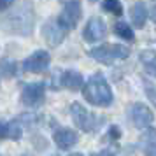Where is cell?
Returning a JSON list of instances; mask_svg holds the SVG:
<instances>
[{"label":"cell","instance_id":"obj_1","mask_svg":"<svg viewBox=\"0 0 156 156\" xmlns=\"http://www.w3.org/2000/svg\"><path fill=\"white\" fill-rule=\"evenodd\" d=\"M84 98L91 105L98 107H109L112 104V91L107 84L105 77L102 74H93L84 84Z\"/></svg>","mask_w":156,"mask_h":156},{"label":"cell","instance_id":"obj_2","mask_svg":"<svg viewBox=\"0 0 156 156\" xmlns=\"http://www.w3.org/2000/svg\"><path fill=\"white\" fill-rule=\"evenodd\" d=\"M5 27L12 34H20V35H30L32 34V28H34V11H32L30 2H23L21 7L16 9L12 14L7 16Z\"/></svg>","mask_w":156,"mask_h":156},{"label":"cell","instance_id":"obj_3","mask_svg":"<svg viewBox=\"0 0 156 156\" xmlns=\"http://www.w3.org/2000/svg\"><path fill=\"white\" fill-rule=\"evenodd\" d=\"M90 56L104 65H112L114 62H119L130 56V49L121 44H104L97 46L90 51Z\"/></svg>","mask_w":156,"mask_h":156},{"label":"cell","instance_id":"obj_4","mask_svg":"<svg viewBox=\"0 0 156 156\" xmlns=\"http://www.w3.org/2000/svg\"><path fill=\"white\" fill-rule=\"evenodd\" d=\"M70 114H72V119L76 123V126L81 128L83 132H93L97 125H98L100 121L95 118V114L90 112L88 109H86L83 104H79V102H74L70 105Z\"/></svg>","mask_w":156,"mask_h":156},{"label":"cell","instance_id":"obj_5","mask_svg":"<svg viewBox=\"0 0 156 156\" xmlns=\"http://www.w3.org/2000/svg\"><path fill=\"white\" fill-rule=\"evenodd\" d=\"M42 35L46 39V42L53 46V48H56L60 44L63 42L65 35H67V28H65L63 25L60 23V20H48V21L42 25Z\"/></svg>","mask_w":156,"mask_h":156},{"label":"cell","instance_id":"obj_6","mask_svg":"<svg viewBox=\"0 0 156 156\" xmlns=\"http://www.w3.org/2000/svg\"><path fill=\"white\" fill-rule=\"evenodd\" d=\"M81 12H83V11H81L79 0H69V2L65 4L62 14L58 16V20H60V23H62L67 30L76 28L79 20H81Z\"/></svg>","mask_w":156,"mask_h":156},{"label":"cell","instance_id":"obj_7","mask_svg":"<svg viewBox=\"0 0 156 156\" xmlns=\"http://www.w3.org/2000/svg\"><path fill=\"white\" fill-rule=\"evenodd\" d=\"M44 91H46V86L42 83H30V84L23 86L21 91V104L28 107H37L42 104L44 100Z\"/></svg>","mask_w":156,"mask_h":156},{"label":"cell","instance_id":"obj_8","mask_svg":"<svg viewBox=\"0 0 156 156\" xmlns=\"http://www.w3.org/2000/svg\"><path fill=\"white\" fill-rule=\"evenodd\" d=\"M49 62H51L49 53L44 49H39L23 62V70L32 72V74H39V72H44L49 67Z\"/></svg>","mask_w":156,"mask_h":156},{"label":"cell","instance_id":"obj_9","mask_svg":"<svg viewBox=\"0 0 156 156\" xmlns=\"http://www.w3.org/2000/svg\"><path fill=\"white\" fill-rule=\"evenodd\" d=\"M107 35V27L102 18H91L90 21L86 23L84 32H83V37H84L86 42H98L104 37Z\"/></svg>","mask_w":156,"mask_h":156},{"label":"cell","instance_id":"obj_10","mask_svg":"<svg viewBox=\"0 0 156 156\" xmlns=\"http://www.w3.org/2000/svg\"><path fill=\"white\" fill-rule=\"evenodd\" d=\"M130 118H132V123H133L137 128L151 126V123L154 119L153 111H151L147 105H144V104H133L132 109H130Z\"/></svg>","mask_w":156,"mask_h":156},{"label":"cell","instance_id":"obj_11","mask_svg":"<svg viewBox=\"0 0 156 156\" xmlns=\"http://www.w3.org/2000/svg\"><path fill=\"white\" fill-rule=\"evenodd\" d=\"M77 139H79L77 133H76L74 130H70V128H60V130H56V132L53 133L55 144H56L60 149H63V151L74 147V146L77 144Z\"/></svg>","mask_w":156,"mask_h":156},{"label":"cell","instance_id":"obj_12","mask_svg":"<svg viewBox=\"0 0 156 156\" xmlns=\"http://www.w3.org/2000/svg\"><path fill=\"white\" fill-rule=\"evenodd\" d=\"M83 76L76 70H67L60 76V86H63L67 90H72V91H77L79 88H83Z\"/></svg>","mask_w":156,"mask_h":156},{"label":"cell","instance_id":"obj_13","mask_svg":"<svg viewBox=\"0 0 156 156\" xmlns=\"http://www.w3.org/2000/svg\"><path fill=\"white\" fill-rule=\"evenodd\" d=\"M130 16H132V23H133L135 28H142L146 25V20H147V7L144 2H137L133 4V7L130 11Z\"/></svg>","mask_w":156,"mask_h":156},{"label":"cell","instance_id":"obj_14","mask_svg":"<svg viewBox=\"0 0 156 156\" xmlns=\"http://www.w3.org/2000/svg\"><path fill=\"white\" fill-rule=\"evenodd\" d=\"M140 62H142V65L146 67V70H147L151 76L156 77V53H153V51H142Z\"/></svg>","mask_w":156,"mask_h":156},{"label":"cell","instance_id":"obj_15","mask_svg":"<svg viewBox=\"0 0 156 156\" xmlns=\"http://www.w3.org/2000/svg\"><path fill=\"white\" fill-rule=\"evenodd\" d=\"M114 30H116V34H118L121 39H125V41H133V32L130 28V25H126L125 21H118L116 27H114Z\"/></svg>","mask_w":156,"mask_h":156},{"label":"cell","instance_id":"obj_16","mask_svg":"<svg viewBox=\"0 0 156 156\" xmlns=\"http://www.w3.org/2000/svg\"><path fill=\"white\" fill-rule=\"evenodd\" d=\"M23 135V130H21V121H12V123H9L7 125V137L9 139H14V140H18V139H21Z\"/></svg>","mask_w":156,"mask_h":156},{"label":"cell","instance_id":"obj_17","mask_svg":"<svg viewBox=\"0 0 156 156\" xmlns=\"http://www.w3.org/2000/svg\"><path fill=\"white\" fill-rule=\"evenodd\" d=\"M104 9H105L107 12L114 14V16L123 14V7H121L119 0H104Z\"/></svg>","mask_w":156,"mask_h":156},{"label":"cell","instance_id":"obj_18","mask_svg":"<svg viewBox=\"0 0 156 156\" xmlns=\"http://www.w3.org/2000/svg\"><path fill=\"white\" fill-rule=\"evenodd\" d=\"M14 72H16V63L9 62V60H2L0 62V74L2 76L11 77V76H14Z\"/></svg>","mask_w":156,"mask_h":156},{"label":"cell","instance_id":"obj_19","mask_svg":"<svg viewBox=\"0 0 156 156\" xmlns=\"http://www.w3.org/2000/svg\"><path fill=\"white\" fill-rule=\"evenodd\" d=\"M146 93H147L149 100H151V102H153V104L156 105V90H153V88H151L149 84H146Z\"/></svg>","mask_w":156,"mask_h":156},{"label":"cell","instance_id":"obj_20","mask_svg":"<svg viewBox=\"0 0 156 156\" xmlns=\"http://www.w3.org/2000/svg\"><path fill=\"white\" fill-rule=\"evenodd\" d=\"M119 135H121V132L118 126H112L109 130V139H119Z\"/></svg>","mask_w":156,"mask_h":156},{"label":"cell","instance_id":"obj_21","mask_svg":"<svg viewBox=\"0 0 156 156\" xmlns=\"http://www.w3.org/2000/svg\"><path fill=\"white\" fill-rule=\"evenodd\" d=\"M14 4V0H0V11H5Z\"/></svg>","mask_w":156,"mask_h":156},{"label":"cell","instance_id":"obj_22","mask_svg":"<svg viewBox=\"0 0 156 156\" xmlns=\"http://www.w3.org/2000/svg\"><path fill=\"white\" fill-rule=\"evenodd\" d=\"M4 137H7V125L0 123V139H4Z\"/></svg>","mask_w":156,"mask_h":156},{"label":"cell","instance_id":"obj_23","mask_svg":"<svg viewBox=\"0 0 156 156\" xmlns=\"http://www.w3.org/2000/svg\"><path fill=\"white\" fill-rule=\"evenodd\" d=\"M146 153H147V154H154L156 156V144H151V146L146 149Z\"/></svg>","mask_w":156,"mask_h":156},{"label":"cell","instance_id":"obj_24","mask_svg":"<svg viewBox=\"0 0 156 156\" xmlns=\"http://www.w3.org/2000/svg\"><path fill=\"white\" fill-rule=\"evenodd\" d=\"M151 16H153L151 20H153V21L156 23V5H154V7H153V11H151Z\"/></svg>","mask_w":156,"mask_h":156},{"label":"cell","instance_id":"obj_25","mask_svg":"<svg viewBox=\"0 0 156 156\" xmlns=\"http://www.w3.org/2000/svg\"><path fill=\"white\" fill-rule=\"evenodd\" d=\"M90 2H97V0H90Z\"/></svg>","mask_w":156,"mask_h":156}]
</instances>
